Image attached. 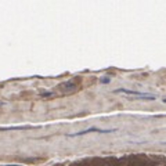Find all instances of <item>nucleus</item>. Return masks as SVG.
Instances as JSON below:
<instances>
[{"label":"nucleus","mask_w":166,"mask_h":166,"mask_svg":"<svg viewBox=\"0 0 166 166\" xmlns=\"http://www.w3.org/2000/svg\"><path fill=\"white\" fill-rule=\"evenodd\" d=\"M125 166H154V163L145 157H129L122 159Z\"/></svg>","instance_id":"1"},{"label":"nucleus","mask_w":166,"mask_h":166,"mask_svg":"<svg viewBox=\"0 0 166 166\" xmlns=\"http://www.w3.org/2000/svg\"><path fill=\"white\" fill-rule=\"evenodd\" d=\"M115 91H116V93H125V94H133V96H137V97H141V98H145V100H155V96H152V94H145V93L136 91V90L119 89V90H115Z\"/></svg>","instance_id":"2"},{"label":"nucleus","mask_w":166,"mask_h":166,"mask_svg":"<svg viewBox=\"0 0 166 166\" xmlns=\"http://www.w3.org/2000/svg\"><path fill=\"white\" fill-rule=\"evenodd\" d=\"M78 89V83L75 80H68V82H64L60 85V90L64 91V93H68V91H75Z\"/></svg>","instance_id":"3"},{"label":"nucleus","mask_w":166,"mask_h":166,"mask_svg":"<svg viewBox=\"0 0 166 166\" xmlns=\"http://www.w3.org/2000/svg\"><path fill=\"white\" fill-rule=\"evenodd\" d=\"M91 132H97V133H111V132H115V129H97V127H90V129H86V130L75 133V134H69V137H73V136H83V134H87V133H91Z\"/></svg>","instance_id":"4"},{"label":"nucleus","mask_w":166,"mask_h":166,"mask_svg":"<svg viewBox=\"0 0 166 166\" xmlns=\"http://www.w3.org/2000/svg\"><path fill=\"white\" fill-rule=\"evenodd\" d=\"M101 82H103V83H108V82H109V79H108V78H103V79H101Z\"/></svg>","instance_id":"5"},{"label":"nucleus","mask_w":166,"mask_h":166,"mask_svg":"<svg viewBox=\"0 0 166 166\" xmlns=\"http://www.w3.org/2000/svg\"><path fill=\"white\" fill-rule=\"evenodd\" d=\"M3 166H24V165H3Z\"/></svg>","instance_id":"6"},{"label":"nucleus","mask_w":166,"mask_h":166,"mask_svg":"<svg viewBox=\"0 0 166 166\" xmlns=\"http://www.w3.org/2000/svg\"><path fill=\"white\" fill-rule=\"evenodd\" d=\"M163 103H166V98H165V100H163Z\"/></svg>","instance_id":"7"}]
</instances>
